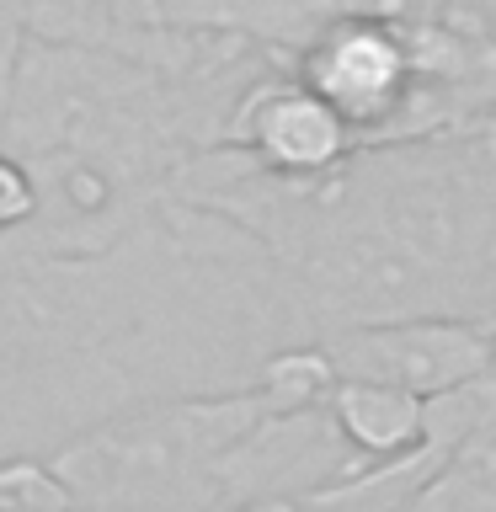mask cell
<instances>
[{
	"label": "cell",
	"mask_w": 496,
	"mask_h": 512,
	"mask_svg": "<svg viewBox=\"0 0 496 512\" xmlns=\"http://www.w3.org/2000/svg\"><path fill=\"white\" fill-rule=\"evenodd\" d=\"M272 416L267 395H171L112 411L48 448L80 512H224V464Z\"/></svg>",
	"instance_id": "6da1fadb"
},
{
	"label": "cell",
	"mask_w": 496,
	"mask_h": 512,
	"mask_svg": "<svg viewBox=\"0 0 496 512\" xmlns=\"http://www.w3.org/2000/svg\"><path fill=\"white\" fill-rule=\"evenodd\" d=\"M288 75L342 112V123L358 134L363 150L422 139V22H395L379 11L336 16L288 59Z\"/></svg>",
	"instance_id": "7a4b0ae2"
},
{
	"label": "cell",
	"mask_w": 496,
	"mask_h": 512,
	"mask_svg": "<svg viewBox=\"0 0 496 512\" xmlns=\"http://www.w3.org/2000/svg\"><path fill=\"white\" fill-rule=\"evenodd\" d=\"M224 144L246 155L256 171L278 176V182H299V187L326 182V176H336L363 155V144L342 123V112L326 107L288 70H267L240 96L235 118L224 128Z\"/></svg>",
	"instance_id": "3957f363"
},
{
	"label": "cell",
	"mask_w": 496,
	"mask_h": 512,
	"mask_svg": "<svg viewBox=\"0 0 496 512\" xmlns=\"http://www.w3.org/2000/svg\"><path fill=\"white\" fill-rule=\"evenodd\" d=\"M342 379L395 384L422 400H438L459 384H475L496 368V331L475 320H395V326H352L320 336Z\"/></svg>",
	"instance_id": "277c9868"
},
{
	"label": "cell",
	"mask_w": 496,
	"mask_h": 512,
	"mask_svg": "<svg viewBox=\"0 0 496 512\" xmlns=\"http://www.w3.org/2000/svg\"><path fill=\"white\" fill-rule=\"evenodd\" d=\"M331 422L342 427V438L352 443V454L363 464H390L406 459L416 443L427 438V400L395 384L374 379H342L326 400Z\"/></svg>",
	"instance_id": "5b68a950"
},
{
	"label": "cell",
	"mask_w": 496,
	"mask_h": 512,
	"mask_svg": "<svg viewBox=\"0 0 496 512\" xmlns=\"http://www.w3.org/2000/svg\"><path fill=\"white\" fill-rule=\"evenodd\" d=\"M0 512H80L43 454H0Z\"/></svg>",
	"instance_id": "8992f818"
},
{
	"label": "cell",
	"mask_w": 496,
	"mask_h": 512,
	"mask_svg": "<svg viewBox=\"0 0 496 512\" xmlns=\"http://www.w3.org/2000/svg\"><path fill=\"white\" fill-rule=\"evenodd\" d=\"M43 214V192H38V176L16 150L0 144V240H16L27 235Z\"/></svg>",
	"instance_id": "52a82bcc"
},
{
	"label": "cell",
	"mask_w": 496,
	"mask_h": 512,
	"mask_svg": "<svg viewBox=\"0 0 496 512\" xmlns=\"http://www.w3.org/2000/svg\"><path fill=\"white\" fill-rule=\"evenodd\" d=\"M27 43H32L27 0H0V144H6V123H11V102H16V80H22Z\"/></svg>",
	"instance_id": "ba28073f"
}]
</instances>
